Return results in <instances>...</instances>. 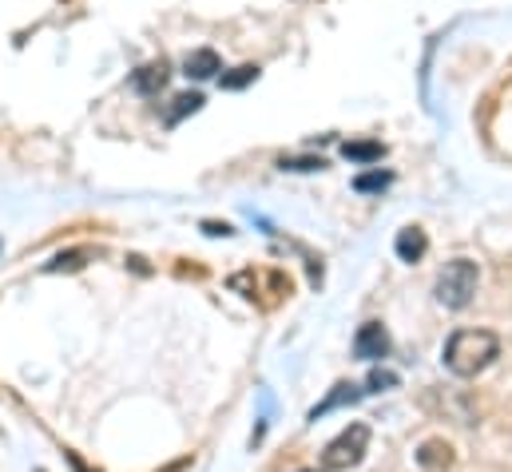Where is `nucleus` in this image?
<instances>
[{
	"mask_svg": "<svg viewBox=\"0 0 512 472\" xmlns=\"http://www.w3.org/2000/svg\"><path fill=\"white\" fill-rule=\"evenodd\" d=\"M501 354V338L493 330H457L445 342V369L457 377H477L485 373Z\"/></svg>",
	"mask_w": 512,
	"mask_h": 472,
	"instance_id": "1",
	"label": "nucleus"
},
{
	"mask_svg": "<svg viewBox=\"0 0 512 472\" xmlns=\"http://www.w3.org/2000/svg\"><path fill=\"white\" fill-rule=\"evenodd\" d=\"M477 282H481L477 262L453 258V262H445V270L437 274L433 294H437V302H441L445 310H465V306L473 302V294H477Z\"/></svg>",
	"mask_w": 512,
	"mask_h": 472,
	"instance_id": "2",
	"label": "nucleus"
},
{
	"mask_svg": "<svg viewBox=\"0 0 512 472\" xmlns=\"http://www.w3.org/2000/svg\"><path fill=\"white\" fill-rule=\"evenodd\" d=\"M370 449V429L358 421V425H346L322 453V469L326 472H350Z\"/></svg>",
	"mask_w": 512,
	"mask_h": 472,
	"instance_id": "3",
	"label": "nucleus"
},
{
	"mask_svg": "<svg viewBox=\"0 0 512 472\" xmlns=\"http://www.w3.org/2000/svg\"><path fill=\"white\" fill-rule=\"evenodd\" d=\"M389 354V334H385L382 322H366L354 338V357L358 361H382Z\"/></svg>",
	"mask_w": 512,
	"mask_h": 472,
	"instance_id": "4",
	"label": "nucleus"
},
{
	"mask_svg": "<svg viewBox=\"0 0 512 472\" xmlns=\"http://www.w3.org/2000/svg\"><path fill=\"white\" fill-rule=\"evenodd\" d=\"M167 76H171L167 60H151V64H143V68L131 76V88H135V92H143V96H155V92H163Z\"/></svg>",
	"mask_w": 512,
	"mask_h": 472,
	"instance_id": "5",
	"label": "nucleus"
},
{
	"mask_svg": "<svg viewBox=\"0 0 512 472\" xmlns=\"http://www.w3.org/2000/svg\"><path fill=\"white\" fill-rule=\"evenodd\" d=\"M183 72H187L191 80H211L215 72H223V64H219V52H215V48H195V52H187V60H183Z\"/></svg>",
	"mask_w": 512,
	"mask_h": 472,
	"instance_id": "6",
	"label": "nucleus"
},
{
	"mask_svg": "<svg viewBox=\"0 0 512 472\" xmlns=\"http://www.w3.org/2000/svg\"><path fill=\"white\" fill-rule=\"evenodd\" d=\"M393 250H397L401 262H417V258L429 250V238H425L421 227H405V231L397 235V242H393Z\"/></svg>",
	"mask_w": 512,
	"mask_h": 472,
	"instance_id": "7",
	"label": "nucleus"
},
{
	"mask_svg": "<svg viewBox=\"0 0 512 472\" xmlns=\"http://www.w3.org/2000/svg\"><path fill=\"white\" fill-rule=\"evenodd\" d=\"M417 461H421V469L445 472L449 465H453V449H449L445 441H425V445H421V453H417Z\"/></svg>",
	"mask_w": 512,
	"mask_h": 472,
	"instance_id": "8",
	"label": "nucleus"
},
{
	"mask_svg": "<svg viewBox=\"0 0 512 472\" xmlns=\"http://www.w3.org/2000/svg\"><path fill=\"white\" fill-rule=\"evenodd\" d=\"M346 401H358V385H334V393L310 413V421H318L322 413H330V409H338V405H346Z\"/></svg>",
	"mask_w": 512,
	"mask_h": 472,
	"instance_id": "9",
	"label": "nucleus"
},
{
	"mask_svg": "<svg viewBox=\"0 0 512 472\" xmlns=\"http://www.w3.org/2000/svg\"><path fill=\"white\" fill-rule=\"evenodd\" d=\"M199 108H203V96L199 92H183V96H175V108L167 112V123H179V119L199 112Z\"/></svg>",
	"mask_w": 512,
	"mask_h": 472,
	"instance_id": "10",
	"label": "nucleus"
},
{
	"mask_svg": "<svg viewBox=\"0 0 512 472\" xmlns=\"http://www.w3.org/2000/svg\"><path fill=\"white\" fill-rule=\"evenodd\" d=\"M255 80H258V68L255 64H243V68H235V72L223 76V88H227V92H239V88H247V84H255Z\"/></svg>",
	"mask_w": 512,
	"mask_h": 472,
	"instance_id": "11",
	"label": "nucleus"
},
{
	"mask_svg": "<svg viewBox=\"0 0 512 472\" xmlns=\"http://www.w3.org/2000/svg\"><path fill=\"white\" fill-rule=\"evenodd\" d=\"M342 155L358 159V163H374V159H382V143H346Z\"/></svg>",
	"mask_w": 512,
	"mask_h": 472,
	"instance_id": "12",
	"label": "nucleus"
},
{
	"mask_svg": "<svg viewBox=\"0 0 512 472\" xmlns=\"http://www.w3.org/2000/svg\"><path fill=\"white\" fill-rule=\"evenodd\" d=\"M354 187H358V191H382V187H389V175H385V171L358 175V179H354Z\"/></svg>",
	"mask_w": 512,
	"mask_h": 472,
	"instance_id": "13",
	"label": "nucleus"
},
{
	"mask_svg": "<svg viewBox=\"0 0 512 472\" xmlns=\"http://www.w3.org/2000/svg\"><path fill=\"white\" fill-rule=\"evenodd\" d=\"M84 266V254L80 250H72V254H56L52 262H48V270H80Z\"/></svg>",
	"mask_w": 512,
	"mask_h": 472,
	"instance_id": "14",
	"label": "nucleus"
},
{
	"mask_svg": "<svg viewBox=\"0 0 512 472\" xmlns=\"http://www.w3.org/2000/svg\"><path fill=\"white\" fill-rule=\"evenodd\" d=\"M282 167H290V171H322L326 163L322 159H286L282 155Z\"/></svg>",
	"mask_w": 512,
	"mask_h": 472,
	"instance_id": "15",
	"label": "nucleus"
},
{
	"mask_svg": "<svg viewBox=\"0 0 512 472\" xmlns=\"http://www.w3.org/2000/svg\"><path fill=\"white\" fill-rule=\"evenodd\" d=\"M393 381H397V377L385 373V369H374V373H370V389H382V385H393Z\"/></svg>",
	"mask_w": 512,
	"mask_h": 472,
	"instance_id": "16",
	"label": "nucleus"
},
{
	"mask_svg": "<svg viewBox=\"0 0 512 472\" xmlns=\"http://www.w3.org/2000/svg\"><path fill=\"white\" fill-rule=\"evenodd\" d=\"M302 472H310V469H302Z\"/></svg>",
	"mask_w": 512,
	"mask_h": 472,
	"instance_id": "17",
	"label": "nucleus"
}]
</instances>
